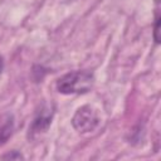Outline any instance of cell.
Segmentation results:
<instances>
[{"label":"cell","mask_w":161,"mask_h":161,"mask_svg":"<svg viewBox=\"0 0 161 161\" xmlns=\"http://www.w3.org/2000/svg\"><path fill=\"white\" fill-rule=\"evenodd\" d=\"M94 77L87 70H75L64 74L57 80V89L63 94H80L91 91Z\"/></svg>","instance_id":"1"},{"label":"cell","mask_w":161,"mask_h":161,"mask_svg":"<svg viewBox=\"0 0 161 161\" xmlns=\"http://www.w3.org/2000/svg\"><path fill=\"white\" fill-rule=\"evenodd\" d=\"M99 122H101V118L97 109L91 106H82L80 108L77 109V112L72 118L73 127L80 133L94 131L98 127Z\"/></svg>","instance_id":"2"},{"label":"cell","mask_w":161,"mask_h":161,"mask_svg":"<svg viewBox=\"0 0 161 161\" xmlns=\"http://www.w3.org/2000/svg\"><path fill=\"white\" fill-rule=\"evenodd\" d=\"M53 113H54V111L50 108V106H48V104L42 106V108L36 112V114L31 122V126L29 128L30 133L33 135V133L45 132L52 123Z\"/></svg>","instance_id":"3"},{"label":"cell","mask_w":161,"mask_h":161,"mask_svg":"<svg viewBox=\"0 0 161 161\" xmlns=\"http://www.w3.org/2000/svg\"><path fill=\"white\" fill-rule=\"evenodd\" d=\"M13 130H14V122L11 117H8L5 119V122L0 126V143L6 142V140L13 135Z\"/></svg>","instance_id":"4"},{"label":"cell","mask_w":161,"mask_h":161,"mask_svg":"<svg viewBox=\"0 0 161 161\" xmlns=\"http://www.w3.org/2000/svg\"><path fill=\"white\" fill-rule=\"evenodd\" d=\"M156 16H155V30H153V39L158 44L160 43V13L158 9H156Z\"/></svg>","instance_id":"5"},{"label":"cell","mask_w":161,"mask_h":161,"mask_svg":"<svg viewBox=\"0 0 161 161\" xmlns=\"http://www.w3.org/2000/svg\"><path fill=\"white\" fill-rule=\"evenodd\" d=\"M3 158H24L23 157V155L21 153H18L16 151H13V153H8V155H5V156H3Z\"/></svg>","instance_id":"6"},{"label":"cell","mask_w":161,"mask_h":161,"mask_svg":"<svg viewBox=\"0 0 161 161\" xmlns=\"http://www.w3.org/2000/svg\"><path fill=\"white\" fill-rule=\"evenodd\" d=\"M3 68H4V62H3V58L0 57V73L3 72Z\"/></svg>","instance_id":"7"}]
</instances>
